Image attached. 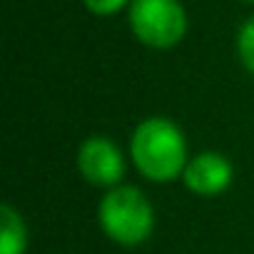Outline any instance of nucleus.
I'll use <instances>...</instances> for the list:
<instances>
[{"label":"nucleus","instance_id":"8","mask_svg":"<svg viewBox=\"0 0 254 254\" xmlns=\"http://www.w3.org/2000/svg\"><path fill=\"white\" fill-rule=\"evenodd\" d=\"M85 8L95 15H115L117 10H122L127 3H132V0H82Z\"/></svg>","mask_w":254,"mask_h":254},{"label":"nucleus","instance_id":"3","mask_svg":"<svg viewBox=\"0 0 254 254\" xmlns=\"http://www.w3.org/2000/svg\"><path fill=\"white\" fill-rule=\"evenodd\" d=\"M130 28L142 45L167 50L185 38L187 13L180 0H132Z\"/></svg>","mask_w":254,"mask_h":254},{"label":"nucleus","instance_id":"9","mask_svg":"<svg viewBox=\"0 0 254 254\" xmlns=\"http://www.w3.org/2000/svg\"><path fill=\"white\" fill-rule=\"evenodd\" d=\"M247 3H254V0H247Z\"/></svg>","mask_w":254,"mask_h":254},{"label":"nucleus","instance_id":"1","mask_svg":"<svg viewBox=\"0 0 254 254\" xmlns=\"http://www.w3.org/2000/svg\"><path fill=\"white\" fill-rule=\"evenodd\" d=\"M187 140L180 125L170 117H145L130 137V160L135 170L157 185H170L182 180V172L190 162Z\"/></svg>","mask_w":254,"mask_h":254},{"label":"nucleus","instance_id":"6","mask_svg":"<svg viewBox=\"0 0 254 254\" xmlns=\"http://www.w3.org/2000/svg\"><path fill=\"white\" fill-rule=\"evenodd\" d=\"M28 227L23 214L13 204L0 207V254H25Z\"/></svg>","mask_w":254,"mask_h":254},{"label":"nucleus","instance_id":"7","mask_svg":"<svg viewBox=\"0 0 254 254\" xmlns=\"http://www.w3.org/2000/svg\"><path fill=\"white\" fill-rule=\"evenodd\" d=\"M237 55L247 67V72L254 75V15L247 18L237 33Z\"/></svg>","mask_w":254,"mask_h":254},{"label":"nucleus","instance_id":"2","mask_svg":"<svg viewBox=\"0 0 254 254\" xmlns=\"http://www.w3.org/2000/svg\"><path fill=\"white\" fill-rule=\"evenodd\" d=\"M155 207L135 185H120L102 194L97 204V224L105 237L120 247L145 244L155 232Z\"/></svg>","mask_w":254,"mask_h":254},{"label":"nucleus","instance_id":"4","mask_svg":"<svg viewBox=\"0 0 254 254\" xmlns=\"http://www.w3.org/2000/svg\"><path fill=\"white\" fill-rule=\"evenodd\" d=\"M77 172L80 177L92 185V187H102L105 192L112 187L125 185V152L122 147L107 137V135H90L80 142L77 147V157H75Z\"/></svg>","mask_w":254,"mask_h":254},{"label":"nucleus","instance_id":"5","mask_svg":"<svg viewBox=\"0 0 254 254\" xmlns=\"http://www.w3.org/2000/svg\"><path fill=\"white\" fill-rule=\"evenodd\" d=\"M234 180V167L232 162L214 150H204L190 157L185 172H182V185L187 192L197 197H219L229 190Z\"/></svg>","mask_w":254,"mask_h":254}]
</instances>
